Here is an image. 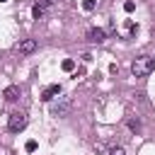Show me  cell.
I'll use <instances>...</instances> for the list:
<instances>
[{
  "instance_id": "cell-9",
  "label": "cell",
  "mask_w": 155,
  "mask_h": 155,
  "mask_svg": "<svg viewBox=\"0 0 155 155\" xmlns=\"http://www.w3.org/2000/svg\"><path fill=\"white\" fill-rule=\"evenodd\" d=\"M136 34H138V24H133L131 19H126V36H128V39H133Z\"/></svg>"
},
{
  "instance_id": "cell-13",
  "label": "cell",
  "mask_w": 155,
  "mask_h": 155,
  "mask_svg": "<svg viewBox=\"0 0 155 155\" xmlns=\"http://www.w3.org/2000/svg\"><path fill=\"white\" fill-rule=\"evenodd\" d=\"M24 148H27V153H34V150H36V140H27Z\"/></svg>"
},
{
  "instance_id": "cell-4",
  "label": "cell",
  "mask_w": 155,
  "mask_h": 155,
  "mask_svg": "<svg viewBox=\"0 0 155 155\" xmlns=\"http://www.w3.org/2000/svg\"><path fill=\"white\" fill-rule=\"evenodd\" d=\"M53 5H56V0H39L34 7H31V15H34V19H44L51 10H53Z\"/></svg>"
},
{
  "instance_id": "cell-8",
  "label": "cell",
  "mask_w": 155,
  "mask_h": 155,
  "mask_svg": "<svg viewBox=\"0 0 155 155\" xmlns=\"http://www.w3.org/2000/svg\"><path fill=\"white\" fill-rule=\"evenodd\" d=\"M19 94H22V92H19V87H17V85H10V87L5 90V99H7V102H17V99H19Z\"/></svg>"
},
{
  "instance_id": "cell-7",
  "label": "cell",
  "mask_w": 155,
  "mask_h": 155,
  "mask_svg": "<svg viewBox=\"0 0 155 155\" xmlns=\"http://www.w3.org/2000/svg\"><path fill=\"white\" fill-rule=\"evenodd\" d=\"M87 39H90L92 44H102V41L107 39V31H104V29H99V27H92V29L87 31Z\"/></svg>"
},
{
  "instance_id": "cell-2",
  "label": "cell",
  "mask_w": 155,
  "mask_h": 155,
  "mask_svg": "<svg viewBox=\"0 0 155 155\" xmlns=\"http://www.w3.org/2000/svg\"><path fill=\"white\" fill-rule=\"evenodd\" d=\"M70 109H73V102H70L68 97H56V102L51 104V114H53V116H58V119L68 116V114H70Z\"/></svg>"
},
{
  "instance_id": "cell-11",
  "label": "cell",
  "mask_w": 155,
  "mask_h": 155,
  "mask_svg": "<svg viewBox=\"0 0 155 155\" xmlns=\"http://www.w3.org/2000/svg\"><path fill=\"white\" fill-rule=\"evenodd\" d=\"M128 128H131L133 133H138V131H140V121H138V119H128Z\"/></svg>"
},
{
  "instance_id": "cell-3",
  "label": "cell",
  "mask_w": 155,
  "mask_h": 155,
  "mask_svg": "<svg viewBox=\"0 0 155 155\" xmlns=\"http://www.w3.org/2000/svg\"><path fill=\"white\" fill-rule=\"evenodd\" d=\"M27 114L24 111H15V114H10V121H7V128L12 131V133H19V131H24L27 128Z\"/></svg>"
},
{
  "instance_id": "cell-1",
  "label": "cell",
  "mask_w": 155,
  "mask_h": 155,
  "mask_svg": "<svg viewBox=\"0 0 155 155\" xmlns=\"http://www.w3.org/2000/svg\"><path fill=\"white\" fill-rule=\"evenodd\" d=\"M155 70V58H150V56H138V58H133V63H131V73L136 75V78H145V75H150Z\"/></svg>"
},
{
  "instance_id": "cell-14",
  "label": "cell",
  "mask_w": 155,
  "mask_h": 155,
  "mask_svg": "<svg viewBox=\"0 0 155 155\" xmlns=\"http://www.w3.org/2000/svg\"><path fill=\"white\" fill-rule=\"evenodd\" d=\"M82 7L90 12V10H94V0H82Z\"/></svg>"
},
{
  "instance_id": "cell-10",
  "label": "cell",
  "mask_w": 155,
  "mask_h": 155,
  "mask_svg": "<svg viewBox=\"0 0 155 155\" xmlns=\"http://www.w3.org/2000/svg\"><path fill=\"white\" fill-rule=\"evenodd\" d=\"M61 68H63L65 73H73V70H75V61H70V58H65V61L61 63Z\"/></svg>"
},
{
  "instance_id": "cell-15",
  "label": "cell",
  "mask_w": 155,
  "mask_h": 155,
  "mask_svg": "<svg viewBox=\"0 0 155 155\" xmlns=\"http://www.w3.org/2000/svg\"><path fill=\"white\" fill-rule=\"evenodd\" d=\"M124 10H126V12H133V10H136V5H133L131 0H126V2H124Z\"/></svg>"
},
{
  "instance_id": "cell-6",
  "label": "cell",
  "mask_w": 155,
  "mask_h": 155,
  "mask_svg": "<svg viewBox=\"0 0 155 155\" xmlns=\"http://www.w3.org/2000/svg\"><path fill=\"white\" fill-rule=\"evenodd\" d=\"M17 51H19L22 56H29V53L36 51V41H34V39H24V41L17 44Z\"/></svg>"
},
{
  "instance_id": "cell-12",
  "label": "cell",
  "mask_w": 155,
  "mask_h": 155,
  "mask_svg": "<svg viewBox=\"0 0 155 155\" xmlns=\"http://www.w3.org/2000/svg\"><path fill=\"white\" fill-rule=\"evenodd\" d=\"M107 155H126V150H124V148H121V145H111V148H109V153H107Z\"/></svg>"
},
{
  "instance_id": "cell-16",
  "label": "cell",
  "mask_w": 155,
  "mask_h": 155,
  "mask_svg": "<svg viewBox=\"0 0 155 155\" xmlns=\"http://www.w3.org/2000/svg\"><path fill=\"white\" fill-rule=\"evenodd\" d=\"M2 155H7V153H2Z\"/></svg>"
},
{
  "instance_id": "cell-5",
  "label": "cell",
  "mask_w": 155,
  "mask_h": 155,
  "mask_svg": "<svg viewBox=\"0 0 155 155\" xmlns=\"http://www.w3.org/2000/svg\"><path fill=\"white\" fill-rule=\"evenodd\" d=\"M61 92H63V87L56 82V85H48L44 92H41V99L44 102H51V99H56V97H61Z\"/></svg>"
}]
</instances>
